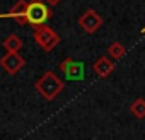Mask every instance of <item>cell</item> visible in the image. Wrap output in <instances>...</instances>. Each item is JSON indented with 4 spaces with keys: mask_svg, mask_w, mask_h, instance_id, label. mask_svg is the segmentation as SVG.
I'll use <instances>...</instances> for the list:
<instances>
[{
    "mask_svg": "<svg viewBox=\"0 0 145 140\" xmlns=\"http://www.w3.org/2000/svg\"><path fill=\"white\" fill-rule=\"evenodd\" d=\"M142 33H145V27H143V29H142Z\"/></svg>",
    "mask_w": 145,
    "mask_h": 140,
    "instance_id": "13",
    "label": "cell"
},
{
    "mask_svg": "<svg viewBox=\"0 0 145 140\" xmlns=\"http://www.w3.org/2000/svg\"><path fill=\"white\" fill-rule=\"evenodd\" d=\"M103 17L94 10V9H87L86 12H82V16L79 17V26L87 33V34H94L101 26H103Z\"/></svg>",
    "mask_w": 145,
    "mask_h": 140,
    "instance_id": "5",
    "label": "cell"
},
{
    "mask_svg": "<svg viewBox=\"0 0 145 140\" xmlns=\"http://www.w3.org/2000/svg\"><path fill=\"white\" fill-rule=\"evenodd\" d=\"M108 56L111 58V60H114V61H118V60H121L123 56H125V53H126V48L123 46V43H120V41H113L109 46H108Z\"/></svg>",
    "mask_w": 145,
    "mask_h": 140,
    "instance_id": "10",
    "label": "cell"
},
{
    "mask_svg": "<svg viewBox=\"0 0 145 140\" xmlns=\"http://www.w3.org/2000/svg\"><path fill=\"white\" fill-rule=\"evenodd\" d=\"M44 2H46L48 5H51V7H53V5H56V4H60V2H61V0H44Z\"/></svg>",
    "mask_w": 145,
    "mask_h": 140,
    "instance_id": "12",
    "label": "cell"
},
{
    "mask_svg": "<svg viewBox=\"0 0 145 140\" xmlns=\"http://www.w3.org/2000/svg\"><path fill=\"white\" fill-rule=\"evenodd\" d=\"M27 0H17V2L12 5V9L5 14H0V19H16L19 22H24L26 17V9H27Z\"/></svg>",
    "mask_w": 145,
    "mask_h": 140,
    "instance_id": "8",
    "label": "cell"
},
{
    "mask_svg": "<svg viewBox=\"0 0 145 140\" xmlns=\"http://www.w3.org/2000/svg\"><path fill=\"white\" fill-rule=\"evenodd\" d=\"M51 16H53V12L44 0H29L27 9H26L24 24H33V27H34V26H39V24H44L46 21H50Z\"/></svg>",
    "mask_w": 145,
    "mask_h": 140,
    "instance_id": "2",
    "label": "cell"
},
{
    "mask_svg": "<svg viewBox=\"0 0 145 140\" xmlns=\"http://www.w3.org/2000/svg\"><path fill=\"white\" fill-rule=\"evenodd\" d=\"M34 41L38 43V46L44 51H51L58 46L60 43V36L50 27V26H44V24H39V26H34Z\"/></svg>",
    "mask_w": 145,
    "mask_h": 140,
    "instance_id": "3",
    "label": "cell"
},
{
    "mask_svg": "<svg viewBox=\"0 0 145 140\" xmlns=\"http://www.w3.org/2000/svg\"><path fill=\"white\" fill-rule=\"evenodd\" d=\"M22 39L17 36V34H9L4 41H2V46L5 48L7 53H19L21 48H22Z\"/></svg>",
    "mask_w": 145,
    "mask_h": 140,
    "instance_id": "9",
    "label": "cell"
},
{
    "mask_svg": "<svg viewBox=\"0 0 145 140\" xmlns=\"http://www.w3.org/2000/svg\"><path fill=\"white\" fill-rule=\"evenodd\" d=\"M130 113H131L135 118L143 120V118H145V99H143V97L135 99V101L131 103V106H130Z\"/></svg>",
    "mask_w": 145,
    "mask_h": 140,
    "instance_id": "11",
    "label": "cell"
},
{
    "mask_svg": "<svg viewBox=\"0 0 145 140\" xmlns=\"http://www.w3.org/2000/svg\"><path fill=\"white\" fill-rule=\"evenodd\" d=\"M114 70V60H111L108 55L99 56L94 63H92V72L99 77V79H106L108 75L113 74Z\"/></svg>",
    "mask_w": 145,
    "mask_h": 140,
    "instance_id": "7",
    "label": "cell"
},
{
    "mask_svg": "<svg viewBox=\"0 0 145 140\" xmlns=\"http://www.w3.org/2000/svg\"><path fill=\"white\" fill-rule=\"evenodd\" d=\"M60 70L68 80H82L84 72H86V65L80 60H74V58L67 56L63 61H60Z\"/></svg>",
    "mask_w": 145,
    "mask_h": 140,
    "instance_id": "4",
    "label": "cell"
},
{
    "mask_svg": "<svg viewBox=\"0 0 145 140\" xmlns=\"http://www.w3.org/2000/svg\"><path fill=\"white\" fill-rule=\"evenodd\" d=\"M65 89V82L55 74L51 72V70H48V72H44L38 80H36V91L41 94L43 99L46 101H53L56 99L61 91Z\"/></svg>",
    "mask_w": 145,
    "mask_h": 140,
    "instance_id": "1",
    "label": "cell"
},
{
    "mask_svg": "<svg viewBox=\"0 0 145 140\" xmlns=\"http://www.w3.org/2000/svg\"><path fill=\"white\" fill-rule=\"evenodd\" d=\"M24 65H26V60L19 53H5L0 58V67H2L4 72H7L9 75H16Z\"/></svg>",
    "mask_w": 145,
    "mask_h": 140,
    "instance_id": "6",
    "label": "cell"
}]
</instances>
